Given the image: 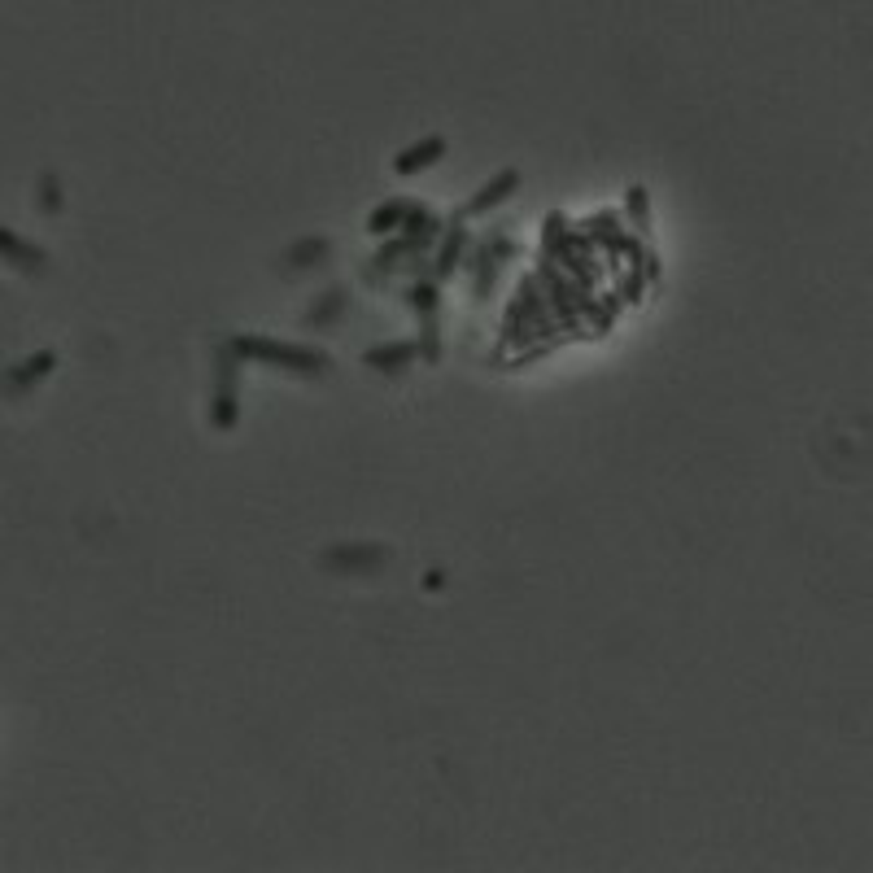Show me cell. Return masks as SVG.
<instances>
[{
	"label": "cell",
	"mask_w": 873,
	"mask_h": 873,
	"mask_svg": "<svg viewBox=\"0 0 873 873\" xmlns=\"http://www.w3.org/2000/svg\"><path fill=\"white\" fill-rule=\"evenodd\" d=\"M232 350L241 358H258V363L284 367L297 376H328L332 358L315 345H293V341H267V337H232Z\"/></svg>",
	"instance_id": "6da1fadb"
},
{
	"label": "cell",
	"mask_w": 873,
	"mask_h": 873,
	"mask_svg": "<svg viewBox=\"0 0 873 873\" xmlns=\"http://www.w3.org/2000/svg\"><path fill=\"white\" fill-rule=\"evenodd\" d=\"M236 363H241V354L232 350V341L214 350V393H210V424L214 428H232L236 411H241V398H236Z\"/></svg>",
	"instance_id": "7a4b0ae2"
},
{
	"label": "cell",
	"mask_w": 873,
	"mask_h": 873,
	"mask_svg": "<svg viewBox=\"0 0 873 873\" xmlns=\"http://www.w3.org/2000/svg\"><path fill=\"white\" fill-rule=\"evenodd\" d=\"M389 559L385 546H372V542H341V546H328L324 550V568H345V572H367V568H380Z\"/></svg>",
	"instance_id": "3957f363"
},
{
	"label": "cell",
	"mask_w": 873,
	"mask_h": 873,
	"mask_svg": "<svg viewBox=\"0 0 873 873\" xmlns=\"http://www.w3.org/2000/svg\"><path fill=\"white\" fill-rule=\"evenodd\" d=\"M516 188H520V171H516V166H507V171H498V175L481 188V193H476V197L468 201V206L459 210V219H472V214H485V210L502 206V201L516 193Z\"/></svg>",
	"instance_id": "277c9868"
},
{
	"label": "cell",
	"mask_w": 873,
	"mask_h": 873,
	"mask_svg": "<svg viewBox=\"0 0 873 873\" xmlns=\"http://www.w3.org/2000/svg\"><path fill=\"white\" fill-rule=\"evenodd\" d=\"M415 358H424L420 341H389V345H372V350L363 354V363L372 367V372H402Z\"/></svg>",
	"instance_id": "5b68a950"
},
{
	"label": "cell",
	"mask_w": 873,
	"mask_h": 873,
	"mask_svg": "<svg viewBox=\"0 0 873 873\" xmlns=\"http://www.w3.org/2000/svg\"><path fill=\"white\" fill-rule=\"evenodd\" d=\"M53 367H57V354L53 350H40V354H31V358H22V363H14L5 372V385H9V393H27V389H35L44 376H53Z\"/></svg>",
	"instance_id": "8992f818"
},
{
	"label": "cell",
	"mask_w": 873,
	"mask_h": 873,
	"mask_svg": "<svg viewBox=\"0 0 873 873\" xmlns=\"http://www.w3.org/2000/svg\"><path fill=\"white\" fill-rule=\"evenodd\" d=\"M446 136H424V140H415V145H406L398 158H393V171L398 175H415V171H424V166H433V162H441L446 158Z\"/></svg>",
	"instance_id": "52a82bcc"
},
{
	"label": "cell",
	"mask_w": 873,
	"mask_h": 873,
	"mask_svg": "<svg viewBox=\"0 0 873 873\" xmlns=\"http://www.w3.org/2000/svg\"><path fill=\"white\" fill-rule=\"evenodd\" d=\"M463 245H468V227H463V223H450L446 241H441V249H437V262H433V275H437V280H450V275L463 267Z\"/></svg>",
	"instance_id": "ba28073f"
},
{
	"label": "cell",
	"mask_w": 873,
	"mask_h": 873,
	"mask_svg": "<svg viewBox=\"0 0 873 873\" xmlns=\"http://www.w3.org/2000/svg\"><path fill=\"white\" fill-rule=\"evenodd\" d=\"M415 201H385V206H376L372 214H367V232L372 236H393L398 227H406V219H411Z\"/></svg>",
	"instance_id": "9c48e42d"
},
{
	"label": "cell",
	"mask_w": 873,
	"mask_h": 873,
	"mask_svg": "<svg viewBox=\"0 0 873 873\" xmlns=\"http://www.w3.org/2000/svg\"><path fill=\"white\" fill-rule=\"evenodd\" d=\"M345 306H350V297H345V289H328V293H324V302H319V306H310L306 315H302V324H306V328H324V324H332V319L341 315Z\"/></svg>",
	"instance_id": "30bf717a"
},
{
	"label": "cell",
	"mask_w": 873,
	"mask_h": 873,
	"mask_svg": "<svg viewBox=\"0 0 873 873\" xmlns=\"http://www.w3.org/2000/svg\"><path fill=\"white\" fill-rule=\"evenodd\" d=\"M406 306H411L420 319H433V315H437V306H441L437 284H433V280H415L411 289H406Z\"/></svg>",
	"instance_id": "8fae6325"
},
{
	"label": "cell",
	"mask_w": 873,
	"mask_h": 873,
	"mask_svg": "<svg viewBox=\"0 0 873 873\" xmlns=\"http://www.w3.org/2000/svg\"><path fill=\"white\" fill-rule=\"evenodd\" d=\"M0 245H5V258L14 262V267H27V271L44 267V249H27V245L18 241V232H0Z\"/></svg>",
	"instance_id": "7c38bea8"
},
{
	"label": "cell",
	"mask_w": 873,
	"mask_h": 873,
	"mask_svg": "<svg viewBox=\"0 0 873 873\" xmlns=\"http://www.w3.org/2000/svg\"><path fill=\"white\" fill-rule=\"evenodd\" d=\"M324 254H328V241H324V236H306V241H297V245L289 249V258H284V262H289V267H310V262H319Z\"/></svg>",
	"instance_id": "4fadbf2b"
},
{
	"label": "cell",
	"mask_w": 873,
	"mask_h": 873,
	"mask_svg": "<svg viewBox=\"0 0 873 873\" xmlns=\"http://www.w3.org/2000/svg\"><path fill=\"white\" fill-rule=\"evenodd\" d=\"M40 201H44V210H62V188H57V175L40 179Z\"/></svg>",
	"instance_id": "5bb4252c"
},
{
	"label": "cell",
	"mask_w": 873,
	"mask_h": 873,
	"mask_svg": "<svg viewBox=\"0 0 873 873\" xmlns=\"http://www.w3.org/2000/svg\"><path fill=\"white\" fill-rule=\"evenodd\" d=\"M629 210H633V223L647 227V188H638V184L629 188Z\"/></svg>",
	"instance_id": "9a60e30c"
}]
</instances>
